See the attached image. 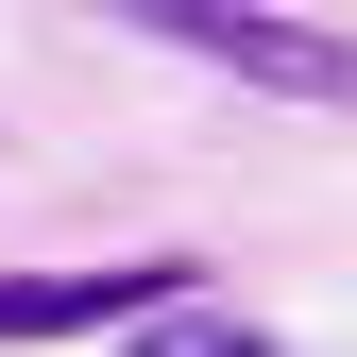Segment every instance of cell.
I'll return each instance as SVG.
<instances>
[{"label": "cell", "mask_w": 357, "mask_h": 357, "mask_svg": "<svg viewBox=\"0 0 357 357\" xmlns=\"http://www.w3.org/2000/svg\"><path fill=\"white\" fill-rule=\"evenodd\" d=\"M85 17L170 34V52H204L221 85H255V102H340L357 119V34H324V17H273V0H85Z\"/></svg>", "instance_id": "6da1fadb"}, {"label": "cell", "mask_w": 357, "mask_h": 357, "mask_svg": "<svg viewBox=\"0 0 357 357\" xmlns=\"http://www.w3.org/2000/svg\"><path fill=\"white\" fill-rule=\"evenodd\" d=\"M119 357H273L255 324H221V306L188 289V306H153V324H119Z\"/></svg>", "instance_id": "7a4b0ae2"}]
</instances>
